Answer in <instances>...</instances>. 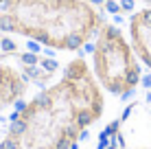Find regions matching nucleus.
Returning a JSON list of instances; mask_svg holds the SVG:
<instances>
[{"mask_svg": "<svg viewBox=\"0 0 151 149\" xmlns=\"http://www.w3.org/2000/svg\"><path fill=\"white\" fill-rule=\"evenodd\" d=\"M105 112V90L83 57L68 61L61 77L20 105L0 149H72Z\"/></svg>", "mask_w": 151, "mask_h": 149, "instance_id": "nucleus-1", "label": "nucleus"}, {"mask_svg": "<svg viewBox=\"0 0 151 149\" xmlns=\"http://www.w3.org/2000/svg\"><path fill=\"white\" fill-rule=\"evenodd\" d=\"M103 13L88 0H0V33L75 53L96 37Z\"/></svg>", "mask_w": 151, "mask_h": 149, "instance_id": "nucleus-2", "label": "nucleus"}, {"mask_svg": "<svg viewBox=\"0 0 151 149\" xmlns=\"http://www.w3.org/2000/svg\"><path fill=\"white\" fill-rule=\"evenodd\" d=\"M142 68L125 31L118 24L103 22L92 46V73L101 88L118 99H127L145 81Z\"/></svg>", "mask_w": 151, "mask_h": 149, "instance_id": "nucleus-3", "label": "nucleus"}, {"mask_svg": "<svg viewBox=\"0 0 151 149\" xmlns=\"http://www.w3.org/2000/svg\"><path fill=\"white\" fill-rule=\"evenodd\" d=\"M127 37L140 64L151 73V7H136L127 20Z\"/></svg>", "mask_w": 151, "mask_h": 149, "instance_id": "nucleus-4", "label": "nucleus"}, {"mask_svg": "<svg viewBox=\"0 0 151 149\" xmlns=\"http://www.w3.org/2000/svg\"><path fill=\"white\" fill-rule=\"evenodd\" d=\"M29 88V79L15 66L0 61V112L15 105Z\"/></svg>", "mask_w": 151, "mask_h": 149, "instance_id": "nucleus-5", "label": "nucleus"}, {"mask_svg": "<svg viewBox=\"0 0 151 149\" xmlns=\"http://www.w3.org/2000/svg\"><path fill=\"white\" fill-rule=\"evenodd\" d=\"M18 59L22 61L24 66H37V64H40V55L33 53V50H29V53H20Z\"/></svg>", "mask_w": 151, "mask_h": 149, "instance_id": "nucleus-6", "label": "nucleus"}, {"mask_svg": "<svg viewBox=\"0 0 151 149\" xmlns=\"http://www.w3.org/2000/svg\"><path fill=\"white\" fill-rule=\"evenodd\" d=\"M103 11L105 13H123V9H121V0H105V4H103Z\"/></svg>", "mask_w": 151, "mask_h": 149, "instance_id": "nucleus-7", "label": "nucleus"}, {"mask_svg": "<svg viewBox=\"0 0 151 149\" xmlns=\"http://www.w3.org/2000/svg\"><path fill=\"white\" fill-rule=\"evenodd\" d=\"M40 64H42V68L48 70V73H55L57 70V61L50 59V57H40Z\"/></svg>", "mask_w": 151, "mask_h": 149, "instance_id": "nucleus-8", "label": "nucleus"}, {"mask_svg": "<svg viewBox=\"0 0 151 149\" xmlns=\"http://www.w3.org/2000/svg\"><path fill=\"white\" fill-rule=\"evenodd\" d=\"M90 4H94V7H99V9H103V4H105V0H88Z\"/></svg>", "mask_w": 151, "mask_h": 149, "instance_id": "nucleus-9", "label": "nucleus"}, {"mask_svg": "<svg viewBox=\"0 0 151 149\" xmlns=\"http://www.w3.org/2000/svg\"><path fill=\"white\" fill-rule=\"evenodd\" d=\"M138 2H142V7H151V0H138Z\"/></svg>", "mask_w": 151, "mask_h": 149, "instance_id": "nucleus-10", "label": "nucleus"}]
</instances>
